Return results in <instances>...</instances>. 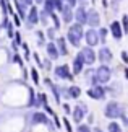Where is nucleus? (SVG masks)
Wrapping results in <instances>:
<instances>
[{"mask_svg": "<svg viewBox=\"0 0 128 132\" xmlns=\"http://www.w3.org/2000/svg\"><path fill=\"white\" fill-rule=\"evenodd\" d=\"M125 77H126V80H128V69H125Z\"/></svg>", "mask_w": 128, "mask_h": 132, "instance_id": "38", "label": "nucleus"}, {"mask_svg": "<svg viewBox=\"0 0 128 132\" xmlns=\"http://www.w3.org/2000/svg\"><path fill=\"white\" fill-rule=\"evenodd\" d=\"M75 18L80 24H86V10L83 7H80L78 10L75 12Z\"/></svg>", "mask_w": 128, "mask_h": 132, "instance_id": "17", "label": "nucleus"}, {"mask_svg": "<svg viewBox=\"0 0 128 132\" xmlns=\"http://www.w3.org/2000/svg\"><path fill=\"white\" fill-rule=\"evenodd\" d=\"M83 65H84V60H83V57H81V52H78L76 57H75V60H73V73L75 75L80 73L81 70H83Z\"/></svg>", "mask_w": 128, "mask_h": 132, "instance_id": "13", "label": "nucleus"}, {"mask_svg": "<svg viewBox=\"0 0 128 132\" xmlns=\"http://www.w3.org/2000/svg\"><path fill=\"white\" fill-rule=\"evenodd\" d=\"M63 108H65L66 113H70V106H68V104H63Z\"/></svg>", "mask_w": 128, "mask_h": 132, "instance_id": "36", "label": "nucleus"}, {"mask_svg": "<svg viewBox=\"0 0 128 132\" xmlns=\"http://www.w3.org/2000/svg\"><path fill=\"white\" fill-rule=\"evenodd\" d=\"M15 60H16V62H18V64H19V65H21V67H23V60L19 59V55H15Z\"/></svg>", "mask_w": 128, "mask_h": 132, "instance_id": "34", "label": "nucleus"}, {"mask_svg": "<svg viewBox=\"0 0 128 132\" xmlns=\"http://www.w3.org/2000/svg\"><path fill=\"white\" fill-rule=\"evenodd\" d=\"M31 78H33L34 83H39V73H37L36 69H31Z\"/></svg>", "mask_w": 128, "mask_h": 132, "instance_id": "24", "label": "nucleus"}, {"mask_svg": "<svg viewBox=\"0 0 128 132\" xmlns=\"http://www.w3.org/2000/svg\"><path fill=\"white\" fill-rule=\"evenodd\" d=\"M88 96H91L94 100H104L105 98V88H102L101 85H96L91 90H88Z\"/></svg>", "mask_w": 128, "mask_h": 132, "instance_id": "7", "label": "nucleus"}, {"mask_svg": "<svg viewBox=\"0 0 128 132\" xmlns=\"http://www.w3.org/2000/svg\"><path fill=\"white\" fill-rule=\"evenodd\" d=\"M58 49H57V46H55L54 43H49L47 44V57L50 60H55V59H58Z\"/></svg>", "mask_w": 128, "mask_h": 132, "instance_id": "14", "label": "nucleus"}, {"mask_svg": "<svg viewBox=\"0 0 128 132\" xmlns=\"http://www.w3.org/2000/svg\"><path fill=\"white\" fill-rule=\"evenodd\" d=\"M60 13H62V18H63L65 23H70L73 20V12H71V7H68V5H62Z\"/></svg>", "mask_w": 128, "mask_h": 132, "instance_id": "12", "label": "nucleus"}, {"mask_svg": "<svg viewBox=\"0 0 128 132\" xmlns=\"http://www.w3.org/2000/svg\"><path fill=\"white\" fill-rule=\"evenodd\" d=\"M97 57H99V60H101L102 64L110 62V59H112V52H110V49H109V47H101L99 54H97Z\"/></svg>", "mask_w": 128, "mask_h": 132, "instance_id": "11", "label": "nucleus"}, {"mask_svg": "<svg viewBox=\"0 0 128 132\" xmlns=\"http://www.w3.org/2000/svg\"><path fill=\"white\" fill-rule=\"evenodd\" d=\"M66 2V5H68V7H73V5L76 3V0H65Z\"/></svg>", "mask_w": 128, "mask_h": 132, "instance_id": "33", "label": "nucleus"}, {"mask_svg": "<svg viewBox=\"0 0 128 132\" xmlns=\"http://www.w3.org/2000/svg\"><path fill=\"white\" fill-rule=\"evenodd\" d=\"M36 2H37V3H41V2H44V0H36Z\"/></svg>", "mask_w": 128, "mask_h": 132, "instance_id": "39", "label": "nucleus"}, {"mask_svg": "<svg viewBox=\"0 0 128 132\" xmlns=\"http://www.w3.org/2000/svg\"><path fill=\"white\" fill-rule=\"evenodd\" d=\"M97 34H99V41L104 43L105 41V36H107V29L105 28H101V33H97Z\"/></svg>", "mask_w": 128, "mask_h": 132, "instance_id": "25", "label": "nucleus"}, {"mask_svg": "<svg viewBox=\"0 0 128 132\" xmlns=\"http://www.w3.org/2000/svg\"><path fill=\"white\" fill-rule=\"evenodd\" d=\"M120 57H122V60H123V62H125V64H128V54L125 52V51H123V52H122V54H120Z\"/></svg>", "mask_w": 128, "mask_h": 132, "instance_id": "28", "label": "nucleus"}, {"mask_svg": "<svg viewBox=\"0 0 128 132\" xmlns=\"http://www.w3.org/2000/svg\"><path fill=\"white\" fill-rule=\"evenodd\" d=\"M15 24H16V26H19V16H15Z\"/></svg>", "mask_w": 128, "mask_h": 132, "instance_id": "35", "label": "nucleus"}, {"mask_svg": "<svg viewBox=\"0 0 128 132\" xmlns=\"http://www.w3.org/2000/svg\"><path fill=\"white\" fill-rule=\"evenodd\" d=\"M55 31H57L55 28H50L49 31H47V34H49V38H50V39H54V34H55Z\"/></svg>", "mask_w": 128, "mask_h": 132, "instance_id": "29", "label": "nucleus"}, {"mask_svg": "<svg viewBox=\"0 0 128 132\" xmlns=\"http://www.w3.org/2000/svg\"><path fill=\"white\" fill-rule=\"evenodd\" d=\"M84 39H86V43H88V46H96V44H99V34H97V31H94V29H89L88 33L84 34Z\"/></svg>", "mask_w": 128, "mask_h": 132, "instance_id": "9", "label": "nucleus"}, {"mask_svg": "<svg viewBox=\"0 0 128 132\" xmlns=\"http://www.w3.org/2000/svg\"><path fill=\"white\" fill-rule=\"evenodd\" d=\"M109 132H122V127H120V124H117V122H110L109 124Z\"/></svg>", "mask_w": 128, "mask_h": 132, "instance_id": "22", "label": "nucleus"}, {"mask_svg": "<svg viewBox=\"0 0 128 132\" xmlns=\"http://www.w3.org/2000/svg\"><path fill=\"white\" fill-rule=\"evenodd\" d=\"M76 2H80L81 5H84V3H86V0H76Z\"/></svg>", "mask_w": 128, "mask_h": 132, "instance_id": "37", "label": "nucleus"}, {"mask_svg": "<svg viewBox=\"0 0 128 132\" xmlns=\"http://www.w3.org/2000/svg\"><path fill=\"white\" fill-rule=\"evenodd\" d=\"M66 95H68L70 98H80V95H81V88H80V87H70L68 91H66Z\"/></svg>", "mask_w": 128, "mask_h": 132, "instance_id": "19", "label": "nucleus"}, {"mask_svg": "<svg viewBox=\"0 0 128 132\" xmlns=\"http://www.w3.org/2000/svg\"><path fill=\"white\" fill-rule=\"evenodd\" d=\"M57 49H58V54H62V55H66L68 54V47H66V41H65V38H57Z\"/></svg>", "mask_w": 128, "mask_h": 132, "instance_id": "16", "label": "nucleus"}, {"mask_svg": "<svg viewBox=\"0 0 128 132\" xmlns=\"http://www.w3.org/2000/svg\"><path fill=\"white\" fill-rule=\"evenodd\" d=\"M33 122H34V124H37V122L49 124V119H47V116L42 114V113H36V114H33Z\"/></svg>", "mask_w": 128, "mask_h": 132, "instance_id": "18", "label": "nucleus"}, {"mask_svg": "<svg viewBox=\"0 0 128 132\" xmlns=\"http://www.w3.org/2000/svg\"><path fill=\"white\" fill-rule=\"evenodd\" d=\"M13 36L16 38V43H18L19 46H21V43H23V39H21V34H19V33H16V34H13Z\"/></svg>", "mask_w": 128, "mask_h": 132, "instance_id": "31", "label": "nucleus"}, {"mask_svg": "<svg viewBox=\"0 0 128 132\" xmlns=\"http://www.w3.org/2000/svg\"><path fill=\"white\" fill-rule=\"evenodd\" d=\"M78 132H91V129H89V126H84V124H81L80 127H78Z\"/></svg>", "mask_w": 128, "mask_h": 132, "instance_id": "27", "label": "nucleus"}, {"mask_svg": "<svg viewBox=\"0 0 128 132\" xmlns=\"http://www.w3.org/2000/svg\"><path fill=\"white\" fill-rule=\"evenodd\" d=\"M81 52V57H83L84 60V64H88V65H93L94 64V60H96V54H94V51L91 46H86V47L83 51H80Z\"/></svg>", "mask_w": 128, "mask_h": 132, "instance_id": "5", "label": "nucleus"}, {"mask_svg": "<svg viewBox=\"0 0 128 132\" xmlns=\"http://www.w3.org/2000/svg\"><path fill=\"white\" fill-rule=\"evenodd\" d=\"M63 124H65V127H66V130H68V132L73 130V129H71V126H70V122H68V119H63Z\"/></svg>", "mask_w": 128, "mask_h": 132, "instance_id": "30", "label": "nucleus"}, {"mask_svg": "<svg viewBox=\"0 0 128 132\" xmlns=\"http://www.w3.org/2000/svg\"><path fill=\"white\" fill-rule=\"evenodd\" d=\"M110 33L115 39H122V26H120L119 21H114L110 24Z\"/></svg>", "mask_w": 128, "mask_h": 132, "instance_id": "15", "label": "nucleus"}, {"mask_svg": "<svg viewBox=\"0 0 128 132\" xmlns=\"http://www.w3.org/2000/svg\"><path fill=\"white\" fill-rule=\"evenodd\" d=\"M110 77H112L110 69L107 67V65H101V67L94 72L93 78H91V82H93L94 85H102V83H107V82H109Z\"/></svg>", "mask_w": 128, "mask_h": 132, "instance_id": "2", "label": "nucleus"}, {"mask_svg": "<svg viewBox=\"0 0 128 132\" xmlns=\"http://www.w3.org/2000/svg\"><path fill=\"white\" fill-rule=\"evenodd\" d=\"M120 26H122V29H123L125 33H128V16H126V15H123V16H122V23H120Z\"/></svg>", "mask_w": 128, "mask_h": 132, "instance_id": "23", "label": "nucleus"}, {"mask_svg": "<svg viewBox=\"0 0 128 132\" xmlns=\"http://www.w3.org/2000/svg\"><path fill=\"white\" fill-rule=\"evenodd\" d=\"M86 113H88V104H86V103H78V104H76L75 109H73V119H75V122H81Z\"/></svg>", "mask_w": 128, "mask_h": 132, "instance_id": "4", "label": "nucleus"}, {"mask_svg": "<svg viewBox=\"0 0 128 132\" xmlns=\"http://www.w3.org/2000/svg\"><path fill=\"white\" fill-rule=\"evenodd\" d=\"M120 116H123V109H122V106L119 103L112 101V103H109L105 106V118L117 119V118H120Z\"/></svg>", "mask_w": 128, "mask_h": 132, "instance_id": "3", "label": "nucleus"}, {"mask_svg": "<svg viewBox=\"0 0 128 132\" xmlns=\"http://www.w3.org/2000/svg\"><path fill=\"white\" fill-rule=\"evenodd\" d=\"M86 23L91 24V26H97V24H99V13L93 8L88 10V12H86Z\"/></svg>", "mask_w": 128, "mask_h": 132, "instance_id": "8", "label": "nucleus"}, {"mask_svg": "<svg viewBox=\"0 0 128 132\" xmlns=\"http://www.w3.org/2000/svg\"><path fill=\"white\" fill-rule=\"evenodd\" d=\"M55 77L58 78H66V80H73V73L70 72L68 65H58V67H55Z\"/></svg>", "mask_w": 128, "mask_h": 132, "instance_id": "6", "label": "nucleus"}, {"mask_svg": "<svg viewBox=\"0 0 128 132\" xmlns=\"http://www.w3.org/2000/svg\"><path fill=\"white\" fill-rule=\"evenodd\" d=\"M81 39H83V26L80 23L71 24L70 29H68V34H66V41L71 46H75V47H80Z\"/></svg>", "mask_w": 128, "mask_h": 132, "instance_id": "1", "label": "nucleus"}, {"mask_svg": "<svg viewBox=\"0 0 128 132\" xmlns=\"http://www.w3.org/2000/svg\"><path fill=\"white\" fill-rule=\"evenodd\" d=\"M105 91H110L112 95H120V93H122V83L117 82V83H114V85H110V87L107 88Z\"/></svg>", "mask_w": 128, "mask_h": 132, "instance_id": "20", "label": "nucleus"}, {"mask_svg": "<svg viewBox=\"0 0 128 132\" xmlns=\"http://www.w3.org/2000/svg\"><path fill=\"white\" fill-rule=\"evenodd\" d=\"M44 8H45V12H47V13H52L54 8H55L54 0H44Z\"/></svg>", "mask_w": 128, "mask_h": 132, "instance_id": "21", "label": "nucleus"}, {"mask_svg": "<svg viewBox=\"0 0 128 132\" xmlns=\"http://www.w3.org/2000/svg\"><path fill=\"white\" fill-rule=\"evenodd\" d=\"M28 21H29L28 28H31L33 24H36V23L39 21V12H37V8H36V7H31V8H29V13H28Z\"/></svg>", "mask_w": 128, "mask_h": 132, "instance_id": "10", "label": "nucleus"}, {"mask_svg": "<svg viewBox=\"0 0 128 132\" xmlns=\"http://www.w3.org/2000/svg\"><path fill=\"white\" fill-rule=\"evenodd\" d=\"M37 36H39V43L42 44V43H44V33H42V31H37Z\"/></svg>", "mask_w": 128, "mask_h": 132, "instance_id": "32", "label": "nucleus"}, {"mask_svg": "<svg viewBox=\"0 0 128 132\" xmlns=\"http://www.w3.org/2000/svg\"><path fill=\"white\" fill-rule=\"evenodd\" d=\"M41 64H42V67H44L45 70H50V69H52V64H50V60H49V57L45 59L44 62H41Z\"/></svg>", "mask_w": 128, "mask_h": 132, "instance_id": "26", "label": "nucleus"}]
</instances>
